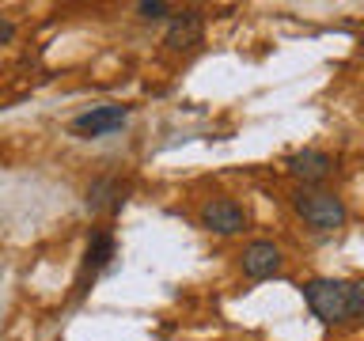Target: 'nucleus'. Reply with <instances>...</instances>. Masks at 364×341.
Segmentation results:
<instances>
[{
  "label": "nucleus",
  "mask_w": 364,
  "mask_h": 341,
  "mask_svg": "<svg viewBox=\"0 0 364 341\" xmlns=\"http://www.w3.org/2000/svg\"><path fill=\"white\" fill-rule=\"evenodd\" d=\"M304 303L311 307V315L326 326H338V323H349L357 315V288L349 281H338V277H315L304 284Z\"/></svg>",
  "instance_id": "1"
},
{
  "label": "nucleus",
  "mask_w": 364,
  "mask_h": 341,
  "mask_svg": "<svg viewBox=\"0 0 364 341\" xmlns=\"http://www.w3.org/2000/svg\"><path fill=\"white\" fill-rule=\"evenodd\" d=\"M292 209L307 227H315V232H338V227L349 220L346 201H341L334 190H323V186H300L292 193Z\"/></svg>",
  "instance_id": "2"
},
{
  "label": "nucleus",
  "mask_w": 364,
  "mask_h": 341,
  "mask_svg": "<svg viewBox=\"0 0 364 341\" xmlns=\"http://www.w3.org/2000/svg\"><path fill=\"white\" fill-rule=\"evenodd\" d=\"M201 227H209L213 235H235L247 227V209L232 197H213L201 205Z\"/></svg>",
  "instance_id": "3"
},
{
  "label": "nucleus",
  "mask_w": 364,
  "mask_h": 341,
  "mask_svg": "<svg viewBox=\"0 0 364 341\" xmlns=\"http://www.w3.org/2000/svg\"><path fill=\"white\" fill-rule=\"evenodd\" d=\"M129 121V107H118V102H107V107H91L84 110L80 118L73 121V133L76 136H107L114 129Z\"/></svg>",
  "instance_id": "4"
},
{
  "label": "nucleus",
  "mask_w": 364,
  "mask_h": 341,
  "mask_svg": "<svg viewBox=\"0 0 364 341\" xmlns=\"http://www.w3.org/2000/svg\"><path fill=\"white\" fill-rule=\"evenodd\" d=\"M239 266L250 281H266L273 273L281 269V247L269 243V239H255V243L243 247V254H239Z\"/></svg>",
  "instance_id": "5"
},
{
  "label": "nucleus",
  "mask_w": 364,
  "mask_h": 341,
  "mask_svg": "<svg viewBox=\"0 0 364 341\" xmlns=\"http://www.w3.org/2000/svg\"><path fill=\"white\" fill-rule=\"evenodd\" d=\"M289 170L304 182V186H318V182H326L334 175V156L318 152V148H304V152L289 156Z\"/></svg>",
  "instance_id": "6"
},
{
  "label": "nucleus",
  "mask_w": 364,
  "mask_h": 341,
  "mask_svg": "<svg viewBox=\"0 0 364 341\" xmlns=\"http://www.w3.org/2000/svg\"><path fill=\"white\" fill-rule=\"evenodd\" d=\"M201 34H205V19H201V11H193V8H186V11H178L175 19H171V27H167V50H175V53H182V50H193V45L201 42Z\"/></svg>",
  "instance_id": "7"
},
{
  "label": "nucleus",
  "mask_w": 364,
  "mask_h": 341,
  "mask_svg": "<svg viewBox=\"0 0 364 341\" xmlns=\"http://www.w3.org/2000/svg\"><path fill=\"white\" fill-rule=\"evenodd\" d=\"M114 258V235L110 232H95L87 239V250H84V269H80V284L87 277H95L99 269H107Z\"/></svg>",
  "instance_id": "8"
},
{
  "label": "nucleus",
  "mask_w": 364,
  "mask_h": 341,
  "mask_svg": "<svg viewBox=\"0 0 364 341\" xmlns=\"http://www.w3.org/2000/svg\"><path fill=\"white\" fill-rule=\"evenodd\" d=\"M125 201V186L118 178H99L87 186V209L91 212H107V209H122Z\"/></svg>",
  "instance_id": "9"
},
{
  "label": "nucleus",
  "mask_w": 364,
  "mask_h": 341,
  "mask_svg": "<svg viewBox=\"0 0 364 341\" xmlns=\"http://www.w3.org/2000/svg\"><path fill=\"white\" fill-rule=\"evenodd\" d=\"M136 11H141L144 19H164L167 11H171V4H164V0H141V4H136Z\"/></svg>",
  "instance_id": "10"
},
{
  "label": "nucleus",
  "mask_w": 364,
  "mask_h": 341,
  "mask_svg": "<svg viewBox=\"0 0 364 341\" xmlns=\"http://www.w3.org/2000/svg\"><path fill=\"white\" fill-rule=\"evenodd\" d=\"M11 38H16V23H11L8 16H0V45H8Z\"/></svg>",
  "instance_id": "11"
},
{
  "label": "nucleus",
  "mask_w": 364,
  "mask_h": 341,
  "mask_svg": "<svg viewBox=\"0 0 364 341\" xmlns=\"http://www.w3.org/2000/svg\"><path fill=\"white\" fill-rule=\"evenodd\" d=\"M353 288H357V315H364V281L353 284Z\"/></svg>",
  "instance_id": "12"
}]
</instances>
